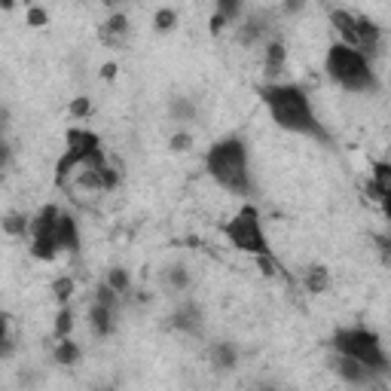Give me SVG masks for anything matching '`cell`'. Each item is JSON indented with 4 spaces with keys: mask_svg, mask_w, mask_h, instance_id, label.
Here are the masks:
<instances>
[{
    "mask_svg": "<svg viewBox=\"0 0 391 391\" xmlns=\"http://www.w3.org/2000/svg\"><path fill=\"white\" fill-rule=\"evenodd\" d=\"M202 324H205V309H202V303H196V300H184L178 309L169 315V327L178 333H190V337L202 333Z\"/></svg>",
    "mask_w": 391,
    "mask_h": 391,
    "instance_id": "52a82bcc",
    "label": "cell"
},
{
    "mask_svg": "<svg viewBox=\"0 0 391 391\" xmlns=\"http://www.w3.org/2000/svg\"><path fill=\"white\" fill-rule=\"evenodd\" d=\"M68 114L73 116V119H86V116H92V98L89 95H77L68 104Z\"/></svg>",
    "mask_w": 391,
    "mask_h": 391,
    "instance_id": "d6a6232c",
    "label": "cell"
},
{
    "mask_svg": "<svg viewBox=\"0 0 391 391\" xmlns=\"http://www.w3.org/2000/svg\"><path fill=\"white\" fill-rule=\"evenodd\" d=\"M16 349H18V342H16V337L9 333L6 339H0V361H9L16 355Z\"/></svg>",
    "mask_w": 391,
    "mask_h": 391,
    "instance_id": "e575fe53",
    "label": "cell"
},
{
    "mask_svg": "<svg viewBox=\"0 0 391 391\" xmlns=\"http://www.w3.org/2000/svg\"><path fill=\"white\" fill-rule=\"evenodd\" d=\"M239 358H241V351L236 342H229V339H217V342H211V349H208V361L217 373H232V370L239 367Z\"/></svg>",
    "mask_w": 391,
    "mask_h": 391,
    "instance_id": "4fadbf2b",
    "label": "cell"
},
{
    "mask_svg": "<svg viewBox=\"0 0 391 391\" xmlns=\"http://www.w3.org/2000/svg\"><path fill=\"white\" fill-rule=\"evenodd\" d=\"M9 162H13V147L4 138V123H0V172H6Z\"/></svg>",
    "mask_w": 391,
    "mask_h": 391,
    "instance_id": "836d02e7",
    "label": "cell"
},
{
    "mask_svg": "<svg viewBox=\"0 0 391 391\" xmlns=\"http://www.w3.org/2000/svg\"><path fill=\"white\" fill-rule=\"evenodd\" d=\"M104 282H107L110 287H114V291H116L119 296H123V300H126L128 294H132V272H128L126 266H110Z\"/></svg>",
    "mask_w": 391,
    "mask_h": 391,
    "instance_id": "cb8c5ba5",
    "label": "cell"
},
{
    "mask_svg": "<svg viewBox=\"0 0 391 391\" xmlns=\"http://www.w3.org/2000/svg\"><path fill=\"white\" fill-rule=\"evenodd\" d=\"M92 300L95 303H101V306H107L110 312H116L119 315V309H123V296H119L114 287H110L107 282H101L98 287H95V294H92Z\"/></svg>",
    "mask_w": 391,
    "mask_h": 391,
    "instance_id": "4316f807",
    "label": "cell"
},
{
    "mask_svg": "<svg viewBox=\"0 0 391 391\" xmlns=\"http://www.w3.org/2000/svg\"><path fill=\"white\" fill-rule=\"evenodd\" d=\"M169 114H172L174 123H193L196 114H199V107H196V101L187 95H174L169 101Z\"/></svg>",
    "mask_w": 391,
    "mask_h": 391,
    "instance_id": "44dd1931",
    "label": "cell"
},
{
    "mask_svg": "<svg viewBox=\"0 0 391 391\" xmlns=\"http://www.w3.org/2000/svg\"><path fill=\"white\" fill-rule=\"evenodd\" d=\"M330 28L339 34V43L346 46H355L358 49V31H355V13H349V9H330Z\"/></svg>",
    "mask_w": 391,
    "mask_h": 391,
    "instance_id": "9a60e30c",
    "label": "cell"
},
{
    "mask_svg": "<svg viewBox=\"0 0 391 391\" xmlns=\"http://www.w3.org/2000/svg\"><path fill=\"white\" fill-rule=\"evenodd\" d=\"M160 284L172 294H184V291H190V284H193V272L187 269V263H172L162 269Z\"/></svg>",
    "mask_w": 391,
    "mask_h": 391,
    "instance_id": "2e32d148",
    "label": "cell"
},
{
    "mask_svg": "<svg viewBox=\"0 0 391 391\" xmlns=\"http://www.w3.org/2000/svg\"><path fill=\"white\" fill-rule=\"evenodd\" d=\"M220 236L227 239L236 251H241V254H251V257L272 254V245H269V239L263 232L260 208H257V205H251V202L241 205V208L232 214L227 223H220Z\"/></svg>",
    "mask_w": 391,
    "mask_h": 391,
    "instance_id": "277c9868",
    "label": "cell"
},
{
    "mask_svg": "<svg viewBox=\"0 0 391 391\" xmlns=\"http://www.w3.org/2000/svg\"><path fill=\"white\" fill-rule=\"evenodd\" d=\"M178 9H172V6H160L153 13V31L156 34H172L174 28H178Z\"/></svg>",
    "mask_w": 391,
    "mask_h": 391,
    "instance_id": "484cf974",
    "label": "cell"
},
{
    "mask_svg": "<svg viewBox=\"0 0 391 391\" xmlns=\"http://www.w3.org/2000/svg\"><path fill=\"white\" fill-rule=\"evenodd\" d=\"M59 205H43L40 211H37V217H31V229H28V236H52L55 232V220H59Z\"/></svg>",
    "mask_w": 391,
    "mask_h": 391,
    "instance_id": "e0dca14e",
    "label": "cell"
},
{
    "mask_svg": "<svg viewBox=\"0 0 391 391\" xmlns=\"http://www.w3.org/2000/svg\"><path fill=\"white\" fill-rule=\"evenodd\" d=\"M193 147H196L193 132H187V128H181V132H172V138H169V150H172V153L184 156V153H190Z\"/></svg>",
    "mask_w": 391,
    "mask_h": 391,
    "instance_id": "f1b7e54d",
    "label": "cell"
},
{
    "mask_svg": "<svg viewBox=\"0 0 391 391\" xmlns=\"http://www.w3.org/2000/svg\"><path fill=\"white\" fill-rule=\"evenodd\" d=\"M6 337H9V318L0 315V339H6Z\"/></svg>",
    "mask_w": 391,
    "mask_h": 391,
    "instance_id": "f35d334b",
    "label": "cell"
},
{
    "mask_svg": "<svg viewBox=\"0 0 391 391\" xmlns=\"http://www.w3.org/2000/svg\"><path fill=\"white\" fill-rule=\"evenodd\" d=\"M101 4H104V6L110 9V13H114V9H123L126 0H101Z\"/></svg>",
    "mask_w": 391,
    "mask_h": 391,
    "instance_id": "ab89813d",
    "label": "cell"
},
{
    "mask_svg": "<svg viewBox=\"0 0 391 391\" xmlns=\"http://www.w3.org/2000/svg\"><path fill=\"white\" fill-rule=\"evenodd\" d=\"M86 318H89L92 337H98V339H107L110 333H114V327H116V312H110L107 306H101V303H95V300H92Z\"/></svg>",
    "mask_w": 391,
    "mask_h": 391,
    "instance_id": "5bb4252c",
    "label": "cell"
},
{
    "mask_svg": "<svg viewBox=\"0 0 391 391\" xmlns=\"http://www.w3.org/2000/svg\"><path fill=\"white\" fill-rule=\"evenodd\" d=\"M126 34H128V16L123 9H114L107 22L98 25V40L110 46V49H119V46L126 43Z\"/></svg>",
    "mask_w": 391,
    "mask_h": 391,
    "instance_id": "7c38bea8",
    "label": "cell"
},
{
    "mask_svg": "<svg viewBox=\"0 0 391 391\" xmlns=\"http://www.w3.org/2000/svg\"><path fill=\"white\" fill-rule=\"evenodd\" d=\"M80 358H83V351H80L77 342H73V337L55 339V346H52V361H55L59 367H77Z\"/></svg>",
    "mask_w": 391,
    "mask_h": 391,
    "instance_id": "ac0fdd59",
    "label": "cell"
},
{
    "mask_svg": "<svg viewBox=\"0 0 391 391\" xmlns=\"http://www.w3.org/2000/svg\"><path fill=\"white\" fill-rule=\"evenodd\" d=\"M355 31H358V49L364 52L367 59H373L385 37L383 25H376L373 18H367V16H355Z\"/></svg>",
    "mask_w": 391,
    "mask_h": 391,
    "instance_id": "8fae6325",
    "label": "cell"
},
{
    "mask_svg": "<svg viewBox=\"0 0 391 391\" xmlns=\"http://www.w3.org/2000/svg\"><path fill=\"white\" fill-rule=\"evenodd\" d=\"M227 25H229V22H227V18H223L220 13H211V18H208V34H211V37H217Z\"/></svg>",
    "mask_w": 391,
    "mask_h": 391,
    "instance_id": "8d00e7d4",
    "label": "cell"
},
{
    "mask_svg": "<svg viewBox=\"0 0 391 391\" xmlns=\"http://www.w3.org/2000/svg\"><path fill=\"white\" fill-rule=\"evenodd\" d=\"M52 337L55 339H64V337H73V306L64 303L59 315H55V324H52Z\"/></svg>",
    "mask_w": 391,
    "mask_h": 391,
    "instance_id": "d4e9b609",
    "label": "cell"
},
{
    "mask_svg": "<svg viewBox=\"0 0 391 391\" xmlns=\"http://www.w3.org/2000/svg\"><path fill=\"white\" fill-rule=\"evenodd\" d=\"M330 370L337 373V379H342L346 385H355V388H361V385H370L373 383V370H367L361 361H355V358H349V355H339V351H333L330 355Z\"/></svg>",
    "mask_w": 391,
    "mask_h": 391,
    "instance_id": "8992f818",
    "label": "cell"
},
{
    "mask_svg": "<svg viewBox=\"0 0 391 391\" xmlns=\"http://www.w3.org/2000/svg\"><path fill=\"white\" fill-rule=\"evenodd\" d=\"M25 25H28V28H34V31L46 28V25H49V9H43V6H28V13H25Z\"/></svg>",
    "mask_w": 391,
    "mask_h": 391,
    "instance_id": "4dcf8cb0",
    "label": "cell"
},
{
    "mask_svg": "<svg viewBox=\"0 0 391 391\" xmlns=\"http://www.w3.org/2000/svg\"><path fill=\"white\" fill-rule=\"evenodd\" d=\"M370 169H373V174H370V178H373L379 187L383 190H388L391 193V162H385V160H379V162H373L370 165Z\"/></svg>",
    "mask_w": 391,
    "mask_h": 391,
    "instance_id": "1f68e13d",
    "label": "cell"
},
{
    "mask_svg": "<svg viewBox=\"0 0 391 391\" xmlns=\"http://www.w3.org/2000/svg\"><path fill=\"white\" fill-rule=\"evenodd\" d=\"M330 346L333 351H339V355H349L361 361L367 370H373V373H385L388 370V355L383 349V339H379L376 330L370 327H339L333 330L330 337Z\"/></svg>",
    "mask_w": 391,
    "mask_h": 391,
    "instance_id": "5b68a950",
    "label": "cell"
},
{
    "mask_svg": "<svg viewBox=\"0 0 391 391\" xmlns=\"http://www.w3.org/2000/svg\"><path fill=\"white\" fill-rule=\"evenodd\" d=\"M98 174H101V193H114L119 184H123V169H119V165H110L107 162Z\"/></svg>",
    "mask_w": 391,
    "mask_h": 391,
    "instance_id": "f546056e",
    "label": "cell"
},
{
    "mask_svg": "<svg viewBox=\"0 0 391 391\" xmlns=\"http://www.w3.org/2000/svg\"><path fill=\"white\" fill-rule=\"evenodd\" d=\"M324 73L337 83L339 89L355 92V95H373L379 92V77L373 64L361 49L346 43H330L327 55H324Z\"/></svg>",
    "mask_w": 391,
    "mask_h": 391,
    "instance_id": "3957f363",
    "label": "cell"
},
{
    "mask_svg": "<svg viewBox=\"0 0 391 391\" xmlns=\"http://www.w3.org/2000/svg\"><path fill=\"white\" fill-rule=\"evenodd\" d=\"M306 9V0H282V13L284 16H300Z\"/></svg>",
    "mask_w": 391,
    "mask_h": 391,
    "instance_id": "74e56055",
    "label": "cell"
},
{
    "mask_svg": "<svg viewBox=\"0 0 391 391\" xmlns=\"http://www.w3.org/2000/svg\"><path fill=\"white\" fill-rule=\"evenodd\" d=\"M205 172L208 178L239 199L254 196V174H251V150L241 135L217 138L205 153Z\"/></svg>",
    "mask_w": 391,
    "mask_h": 391,
    "instance_id": "7a4b0ae2",
    "label": "cell"
},
{
    "mask_svg": "<svg viewBox=\"0 0 391 391\" xmlns=\"http://www.w3.org/2000/svg\"><path fill=\"white\" fill-rule=\"evenodd\" d=\"M214 13H220L232 25L245 16V0H214Z\"/></svg>",
    "mask_w": 391,
    "mask_h": 391,
    "instance_id": "83f0119b",
    "label": "cell"
},
{
    "mask_svg": "<svg viewBox=\"0 0 391 391\" xmlns=\"http://www.w3.org/2000/svg\"><path fill=\"white\" fill-rule=\"evenodd\" d=\"M49 294H52V300L59 306L71 303L73 294H77V282H73V275H55L49 282Z\"/></svg>",
    "mask_w": 391,
    "mask_h": 391,
    "instance_id": "603a6c76",
    "label": "cell"
},
{
    "mask_svg": "<svg viewBox=\"0 0 391 391\" xmlns=\"http://www.w3.org/2000/svg\"><path fill=\"white\" fill-rule=\"evenodd\" d=\"M16 4H18V0H0V9H4V13H13Z\"/></svg>",
    "mask_w": 391,
    "mask_h": 391,
    "instance_id": "60d3db41",
    "label": "cell"
},
{
    "mask_svg": "<svg viewBox=\"0 0 391 391\" xmlns=\"http://www.w3.org/2000/svg\"><path fill=\"white\" fill-rule=\"evenodd\" d=\"M303 287H306V294H324L330 287V269L327 266H318V263H312V266H306V272H303Z\"/></svg>",
    "mask_w": 391,
    "mask_h": 391,
    "instance_id": "d6986e66",
    "label": "cell"
},
{
    "mask_svg": "<svg viewBox=\"0 0 391 391\" xmlns=\"http://www.w3.org/2000/svg\"><path fill=\"white\" fill-rule=\"evenodd\" d=\"M116 73H119V64H116V61H104V64L98 68V77L104 80V83H114Z\"/></svg>",
    "mask_w": 391,
    "mask_h": 391,
    "instance_id": "d590c367",
    "label": "cell"
},
{
    "mask_svg": "<svg viewBox=\"0 0 391 391\" xmlns=\"http://www.w3.org/2000/svg\"><path fill=\"white\" fill-rule=\"evenodd\" d=\"M284 64H287V46L284 40H278V37H269L263 43V73L269 83H278L284 73Z\"/></svg>",
    "mask_w": 391,
    "mask_h": 391,
    "instance_id": "30bf717a",
    "label": "cell"
},
{
    "mask_svg": "<svg viewBox=\"0 0 391 391\" xmlns=\"http://www.w3.org/2000/svg\"><path fill=\"white\" fill-rule=\"evenodd\" d=\"M257 95L263 98V104L269 107L272 123L278 128L315 138V141H321V144H330L327 128L321 126V119L312 107L309 92L303 86H296V83H266V86L257 89Z\"/></svg>",
    "mask_w": 391,
    "mask_h": 391,
    "instance_id": "6da1fadb",
    "label": "cell"
},
{
    "mask_svg": "<svg viewBox=\"0 0 391 391\" xmlns=\"http://www.w3.org/2000/svg\"><path fill=\"white\" fill-rule=\"evenodd\" d=\"M52 239H55V245H59V251H64V254H77L83 239H80V223L73 220V214H68V211L59 214Z\"/></svg>",
    "mask_w": 391,
    "mask_h": 391,
    "instance_id": "ba28073f",
    "label": "cell"
},
{
    "mask_svg": "<svg viewBox=\"0 0 391 391\" xmlns=\"http://www.w3.org/2000/svg\"><path fill=\"white\" fill-rule=\"evenodd\" d=\"M61 251L55 245L52 236H34L31 239V257L40 260V263H55V257H59Z\"/></svg>",
    "mask_w": 391,
    "mask_h": 391,
    "instance_id": "7402d4cb",
    "label": "cell"
},
{
    "mask_svg": "<svg viewBox=\"0 0 391 391\" xmlns=\"http://www.w3.org/2000/svg\"><path fill=\"white\" fill-rule=\"evenodd\" d=\"M0 229H4L9 239H25L28 229H31V217H28L25 211H9L0 217Z\"/></svg>",
    "mask_w": 391,
    "mask_h": 391,
    "instance_id": "ffe728a7",
    "label": "cell"
},
{
    "mask_svg": "<svg viewBox=\"0 0 391 391\" xmlns=\"http://www.w3.org/2000/svg\"><path fill=\"white\" fill-rule=\"evenodd\" d=\"M239 34H236V40L239 46H245V49H251V46H257V43H266L269 40V18L263 13H254V16H245V18H239Z\"/></svg>",
    "mask_w": 391,
    "mask_h": 391,
    "instance_id": "9c48e42d",
    "label": "cell"
}]
</instances>
